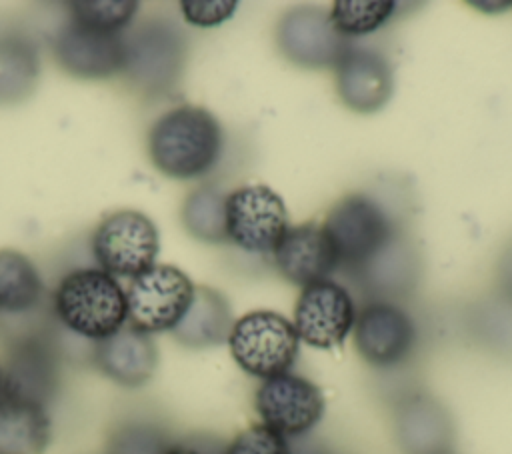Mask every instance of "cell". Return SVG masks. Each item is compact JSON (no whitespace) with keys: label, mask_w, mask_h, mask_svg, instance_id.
Masks as SVG:
<instances>
[{"label":"cell","mask_w":512,"mask_h":454,"mask_svg":"<svg viewBox=\"0 0 512 454\" xmlns=\"http://www.w3.org/2000/svg\"><path fill=\"white\" fill-rule=\"evenodd\" d=\"M32 314L16 326L0 324L6 338L0 394L48 408L62 384V344L54 326L46 320L30 322Z\"/></svg>","instance_id":"obj_1"},{"label":"cell","mask_w":512,"mask_h":454,"mask_svg":"<svg viewBox=\"0 0 512 454\" xmlns=\"http://www.w3.org/2000/svg\"><path fill=\"white\" fill-rule=\"evenodd\" d=\"M148 154L156 170L168 178H200L222 154V128L202 106H176L148 130Z\"/></svg>","instance_id":"obj_2"},{"label":"cell","mask_w":512,"mask_h":454,"mask_svg":"<svg viewBox=\"0 0 512 454\" xmlns=\"http://www.w3.org/2000/svg\"><path fill=\"white\" fill-rule=\"evenodd\" d=\"M54 316L70 334L100 342L128 320L126 290L100 268L68 272L54 292Z\"/></svg>","instance_id":"obj_3"},{"label":"cell","mask_w":512,"mask_h":454,"mask_svg":"<svg viewBox=\"0 0 512 454\" xmlns=\"http://www.w3.org/2000/svg\"><path fill=\"white\" fill-rule=\"evenodd\" d=\"M234 362L262 380L290 370L298 356L300 338L294 324L274 310H254L234 320L228 334Z\"/></svg>","instance_id":"obj_4"},{"label":"cell","mask_w":512,"mask_h":454,"mask_svg":"<svg viewBox=\"0 0 512 454\" xmlns=\"http://www.w3.org/2000/svg\"><path fill=\"white\" fill-rule=\"evenodd\" d=\"M122 40V72L138 90L158 94L176 82L186 58V38L178 26L158 18L146 20Z\"/></svg>","instance_id":"obj_5"},{"label":"cell","mask_w":512,"mask_h":454,"mask_svg":"<svg viewBox=\"0 0 512 454\" xmlns=\"http://www.w3.org/2000/svg\"><path fill=\"white\" fill-rule=\"evenodd\" d=\"M338 264L360 268L370 264L392 242L394 228L382 206L366 194H350L336 202L322 224Z\"/></svg>","instance_id":"obj_6"},{"label":"cell","mask_w":512,"mask_h":454,"mask_svg":"<svg viewBox=\"0 0 512 454\" xmlns=\"http://www.w3.org/2000/svg\"><path fill=\"white\" fill-rule=\"evenodd\" d=\"M158 228L144 212L116 210L106 214L92 234V254L110 276L136 278L156 264Z\"/></svg>","instance_id":"obj_7"},{"label":"cell","mask_w":512,"mask_h":454,"mask_svg":"<svg viewBox=\"0 0 512 454\" xmlns=\"http://www.w3.org/2000/svg\"><path fill=\"white\" fill-rule=\"evenodd\" d=\"M194 288V282L180 268L172 264L150 266L132 278L126 290V324L150 336L172 332L186 314Z\"/></svg>","instance_id":"obj_8"},{"label":"cell","mask_w":512,"mask_h":454,"mask_svg":"<svg viewBox=\"0 0 512 454\" xmlns=\"http://www.w3.org/2000/svg\"><path fill=\"white\" fill-rule=\"evenodd\" d=\"M284 200L266 184H244L226 194V238L254 254L274 252L288 230Z\"/></svg>","instance_id":"obj_9"},{"label":"cell","mask_w":512,"mask_h":454,"mask_svg":"<svg viewBox=\"0 0 512 454\" xmlns=\"http://www.w3.org/2000/svg\"><path fill=\"white\" fill-rule=\"evenodd\" d=\"M324 404V394L312 380L290 372L262 380L254 396L262 424L284 438L312 430L324 414Z\"/></svg>","instance_id":"obj_10"},{"label":"cell","mask_w":512,"mask_h":454,"mask_svg":"<svg viewBox=\"0 0 512 454\" xmlns=\"http://www.w3.org/2000/svg\"><path fill=\"white\" fill-rule=\"evenodd\" d=\"M356 308L348 290L326 278L302 288L294 306V330L308 346H340L354 328Z\"/></svg>","instance_id":"obj_11"},{"label":"cell","mask_w":512,"mask_h":454,"mask_svg":"<svg viewBox=\"0 0 512 454\" xmlns=\"http://www.w3.org/2000/svg\"><path fill=\"white\" fill-rule=\"evenodd\" d=\"M414 338L410 316L388 302L364 306L354 320L356 350L374 366H394L408 358Z\"/></svg>","instance_id":"obj_12"},{"label":"cell","mask_w":512,"mask_h":454,"mask_svg":"<svg viewBox=\"0 0 512 454\" xmlns=\"http://www.w3.org/2000/svg\"><path fill=\"white\" fill-rule=\"evenodd\" d=\"M54 56L70 76L100 80L122 72V34H106L66 22L54 38Z\"/></svg>","instance_id":"obj_13"},{"label":"cell","mask_w":512,"mask_h":454,"mask_svg":"<svg viewBox=\"0 0 512 454\" xmlns=\"http://www.w3.org/2000/svg\"><path fill=\"white\" fill-rule=\"evenodd\" d=\"M92 362L122 388H142L158 368V348L150 334L124 324L112 336L94 342Z\"/></svg>","instance_id":"obj_14"},{"label":"cell","mask_w":512,"mask_h":454,"mask_svg":"<svg viewBox=\"0 0 512 454\" xmlns=\"http://www.w3.org/2000/svg\"><path fill=\"white\" fill-rule=\"evenodd\" d=\"M282 54L300 66H332L346 50L342 36L320 10L298 8L284 14L278 24Z\"/></svg>","instance_id":"obj_15"},{"label":"cell","mask_w":512,"mask_h":454,"mask_svg":"<svg viewBox=\"0 0 512 454\" xmlns=\"http://www.w3.org/2000/svg\"><path fill=\"white\" fill-rule=\"evenodd\" d=\"M334 66L338 96L350 110L376 112L388 102L392 70L380 54L366 48H346Z\"/></svg>","instance_id":"obj_16"},{"label":"cell","mask_w":512,"mask_h":454,"mask_svg":"<svg viewBox=\"0 0 512 454\" xmlns=\"http://www.w3.org/2000/svg\"><path fill=\"white\" fill-rule=\"evenodd\" d=\"M272 254L278 272L302 288L326 280L338 266L324 228L314 222L288 228Z\"/></svg>","instance_id":"obj_17"},{"label":"cell","mask_w":512,"mask_h":454,"mask_svg":"<svg viewBox=\"0 0 512 454\" xmlns=\"http://www.w3.org/2000/svg\"><path fill=\"white\" fill-rule=\"evenodd\" d=\"M396 434L406 454H450L454 430L448 412L436 400L414 396L396 414Z\"/></svg>","instance_id":"obj_18"},{"label":"cell","mask_w":512,"mask_h":454,"mask_svg":"<svg viewBox=\"0 0 512 454\" xmlns=\"http://www.w3.org/2000/svg\"><path fill=\"white\" fill-rule=\"evenodd\" d=\"M232 324L228 300L210 286H196L192 302L172 336L186 348H212L228 340Z\"/></svg>","instance_id":"obj_19"},{"label":"cell","mask_w":512,"mask_h":454,"mask_svg":"<svg viewBox=\"0 0 512 454\" xmlns=\"http://www.w3.org/2000/svg\"><path fill=\"white\" fill-rule=\"evenodd\" d=\"M50 438L48 408L0 394V454H44Z\"/></svg>","instance_id":"obj_20"},{"label":"cell","mask_w":512,"mask_h":454,"mask_svg":"<svg viewBox=\"0 0 512 454\" xmlns=\"http://www.w3.org/2000/svg\"><path fill=\"white\" fill-rule=\"evenodd\" d=\"M40 74L38 48L22 32L0 34V106L24 102L36 88Z\"/></svg>","instance_id":"obj_21"},{"label":"cell","mask_w":512,"mask_h":454,"mask_svg":"<svg viewBox=\"0 0 512 454\" xmlns=\"http://www.w3.org/2000/svg\"><path fill=\"white\" fill-rule=\"evenodd\" d=\"M42 304V280L32 260L12 248L0 250V320L22 318Z\"/></svg>","instance_id":"obj_22"},{"label":"cell","mask_w":512,"mask_h":454,"mask_svg":"<svg viewBox=\"0 0 512 454\" xmlns=\"http://www.w3.org/2000/svg\"><path fill=\"white\" fill-rule=\"evenodd\" d=\"M182 224L198 240L224 242L226 196L214 186H200L188 194L182 206Z\"/></svg>","instance_id":"obj_23"},{"label":"cell","mask_w":512,"mask_h":454,"mask_svg":"<svg viewBox=\"0 0 512 454\" xmlns=\"http://www.w3.org/2000/svg\"><path fill=\"white\" fill-rule=\"evenodd\" d=\"M170 444L172 438L164 426L152 420L130 418L112 428L104 454H164Z\"/></svg>","instance_id":"obj_24"},{"label":"cell","mask_w":512,"mask_h":454,"mask_svg":"<svg viewBox=\"0 0 512 454\" xmlns=\"http://www.w3.org/2000/svg\"><path fill=\"white\" fill-rule=\"evenodd\" d=\"M394 10L396 4L390 0H338L332 4L328 18L340 36H364L384 26L388 18L394 14Z\"/></svg>","instance_id":"obj_25"},{"label":"cell","mask_w":512,"mask_h":454,"mask_svg":"<svg viewBox=\"0 0 512 454\" xmlns=\"http://www.w3.org/2000/svg\"><path fill=\"white\" fill-rule=\"evenodd\" d=\"M70 22L106 32V34H122V30L132 22V18L138 12V2L132 0H80V2H70Z\"/></svg>","instance_id":"obj_26"},{"label":"cell","mask_w":512,"mask_h":454,"mask_svg":"<svg viewBox=\"0 0 512 454\" xmlns=\"http://www.w3.org/2000/svg\"><path fill=\"white\" fill-rule=\"evenodd\" d=\"M224 454H290V444L272 428L252 424L232 438Z\"/></svg>","instance_id":"obj_27"},{"label":"cell","mask_w":512,"mask_h":454,"mask_svg":"<svg viewBox=\"0 0 512 454\" xmlns=\"http://www.w3.org/2000/svg\"><path fill=\"white\" fill-rule=\"evenodd\" d=\"M236 6H238V2H234V0H184V2H180L184 20L198 28L220 26L234 14Z\"/></svg>","instance_id":"obj_28"},{"label":"cell","mask_w":512,"mask_h":454,"mask_svg":"<svg viewBox=\"0 0 512 454\" xmlns=\"http://www.w3.org/2000/svg\"><path fill=\"white\" fill-rule=\"evenodd\" d=\"M164 454H208V452H204V450L198 448V446L186 444V442H172V444L164 450Z\"/></svg>","instance_id":"obj_29"},{"label":"cell","mask_w":512,"mask_h":454,"mask_svg":"<svg viewBox=\"0 0 512 454\" xmlns=\"http://www.w3.org/2000/svg\"><path fill=\"white\" fill-rule=\"evenodd\" d=\"M0 392H2V372H0Z\"/></svg>","instance_id":"obj_30"}]
</instances>
